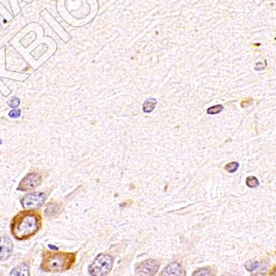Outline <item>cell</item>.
I'll use <instances>...</instances> for the list:
<instances>
[{"label": "cell", "mask_w": 276, "mask_h": 276, "mask_svg": "<svg viewBox=\"0 0 276 276\" xmlns=\"http://www.w3.org/2000/svg\"><path fill=\"white\" fill-rule=\"evenodd\" d=\"M252 102H253V98H245V99L243 100L242 102H241V103H240V105H241V107H248V106L251 105V103H252Z\"/></svg>", "instance_id": "obj_18"}, {"label": "cell", "mask_w": 276, "mask_h": 276, "mask_svg": "<svg viewBox=\"0 0 276 276\" xmlns=\"http://www.w3.org/2000/svg\"><path fill=\"white\" fill-rule=\"evenodd\" d=\"M42 183V175L39 173L32 172L27 174L20 182L17 189L21 191L32 190L38 187Z\"/></svg>", "instance_id": "obj_6"}, {"label": "cell", "mask_w": 276, "mask_h": 276, "mask_svg": "<svg viewBox=\"0 0 276 276\" xmlns=\"http://www.w3.org/2000/svg\"><path fill=\"white\" fill-rule=\"evenodd\" d=\"M20 102H21V101H20V99L18 98H11V100H9V101L7 102V103H8V105H9L10 107L15 108V107H17L19 106Z\"/></svg>", "instance_id": "obj_16"}, {"label": "cell", "mask_w": 276, "mask_h": 276, "mask_svg": "<svg viewBox=\"0 0 276 276\" xmlns=\"http://www.w3.org/2000/svg\"><path fill=\"white\" fill-rule=\"evenodd\" d=\"M113 257L106 254H100L90 264L88 272L91 276H107L113 267Z\"/></svg>", "instance_id": "obj_3"}, {"label": "cell", "mask_w": 276, "mask_h": 276, "mask_svg": "<svg viewBox=\"0 0 276 276\" xmlns=\"http://www.w3.org/2000/svg\"><path fill=\"white\" fill-rule=\"evenodd\" d=\"M13 250V245L11 239L7 236L0 237V260L8 259Z\"/></svg>", "instance_id": "obj_7"}, {"label": "cell", "mask_w": 276, "mask_h": 276, "mask_svg": "<svg viewBox=\"0 0 276 276\" xmlns=\"http://www.w3.org/2000/svg\"><path fill=\"white\" fill-rule=\"evenodd\" d=\"M8 116H9L11 118H17L21 116V111L18 109H15L13 108L12 110H11L8 113Z\"/></svg>", "instance_id": "obj_17"}, {"label": "cell", "mask_w": 276, "mask_h": 276, "mask_svg": "<svg viewBox=\"0 0 276 276\" xmlns=\"http://www.w3.org/2000/svg\"><path fill=\"white\" fill-rule=\"evenodd\" d=\"M192 276H215V273L210 267H205L195 270L192 273Z\"/></svg>", "instance_id": "obj_12"}, {"label": "cell", "mask_w": 276, "mask_h": 276, "mask_svg": "<svg viewBox=\"0 0 276 276\" xmlns=\"http://www.w3.org/2000/svg\"><path fill=\"white\" fill-rule=\"evenodd\" d=\"M42 217L38 210L21 211L12 219L10 229L12 235L18 240H27L35 236L42 228Z\"/></svg>", "instance_id": "obj_1"}, {"label": "cell", "mask_w": 276, "mask_h": 276, "mask_svg": "<svg viewBox=\"0 0 276 276\" xmlns=\"http://www.w3.org/2000/svg\"><path fill=\"white\" fill-rule=\"evenodd\" d=\"M40 269L45 272H63L68 270L76 262V253L59 252L44 250Z\"/></svg>", "instance_id": "obj_2"}, {"label": "cell", "mask_w": 276, "mask_h": 276, "mask_svg": "<svg viewBox=\"0 0 276 276\" xmlns=\"http://www.w3.org/2000/svg\"><path fill=\"white\" fill-rule=\"evenodd\" d=\"M224 109V107L222 105H220V104H217V105H215V106H212V107H210L207 109V114L209 115H214V114H217V113H220V112Z\"/></svg>", "instance_id": "obj_15"}, {"label": "cell", "mask_w": 276, "mask_h": 276, "mask_svg": "<svg viewBox=\"0 0 276 276\" xmlns=\"http://www.w3.org/2000/svg\"><path fill=\"white\" fill-rule=\"evenodd\" d=\"M157 102H158V101H157L156 98H150L149 99H147L143 104V111L144 112H149V113L152 112L156 107Z\"/></svg>", "instance_id": "obj_11"}, {"label": "cell", "mask_w": 276, "mask_h": 276, "mask_svg": "<svg viewBox=\"0 0 276 276\" xmlns=\"http://www.w3.org/2000/svg\"><path fill=\"white\" fill-rule=\"evenodd\" d=\"M185 271L180 264L173 262L164 267L159 276H184Z\"/></svg>", "instance_id": "obj_8"}, {"label": "cell", "mask_w": 276, "mask_h": 276, "mask_svg": "<svg viewBox=\"0 0 276 276\" xmlns=\"http://www.w3.org/2000/svg\"><path fill=\"white\" fill-rule=\"evenodd\" d=\"M62 207L60 203L57 202H49L47 205L46 209H45V216L50 218L57 217L61 212H62Z\"/></svg>", "instance_id": "obj_9"}, {"label": "cell", "mask_w": 276, "mask_h": 276, "mask_svg": "<svg viewBox=\"0 0 276 276\" xmlns=\"http://www.w3.org/2000/svg\"><path fill=\"white\" fill-rule=\"evenodd\" d=\"M29 265L27 263H22L12 269L9 276H30Z\"/></svg>", "instance_id": "obj_10"}, {"label": "cell", "mask_w": 276, "mask_h": 276, "mask_svg": "<svg viewBox=\"0 0 276 276\" xmlns=\"http://www.w3.org/2000/svg\"><path fill=\"white\" fill-rule=\"evenodd\" d=\"M159 266L160 264L156 259H146L136 266V273L139 276H154L159 270Z\"/></svg>", "instance_id": "obj_5"}, {"label": "cell", "mask_w": 276, "mask_h": 276, "mask_svg": "<svg viewBox=\"0 0 276 276\" xmlns=\"http://www.w3.org/2000/svg\"><path fill=\"white\" fill-rule=\"evenodd\" d=\"M46 197L44 192H34L24 196L21 199V204L25 209H36L43 205Z\"/></svg>", "instance_id": "obj_4"}, {"label": "cell", "mask_w": 276, "mask_h": 276, "mask_svg": "<svg viewBox=\"0 0 276 276\" xmlns=\"http://www.w3.org/2000/svg\"><path fill=\"white\" fill-rule=\"evenodd\" d=\"M245 183L246 185L249 187V188H257L258 186L259 185V182L258 180V178L254 176H249L248 178H246V180H245Z\"/></svg>", "instance_id": "obj_13"}, {"label": "cell", "mask_w": 276, "mask_h": 276, "mask_svg": "<svg viewBox=\"0 0 276 276\" xmlns=\"http://www.w3.org/2000/svg\"><path fill=\"white\" fill-rule=\"evenodd\" d=\"M239 166H240V164H239L238 162H230V163L226 164V166L224 167V169H226L227 172H229V173H234V172H235L239 169Z\"/></svg>", "instance_id": "obj_14"}]
</instances>
